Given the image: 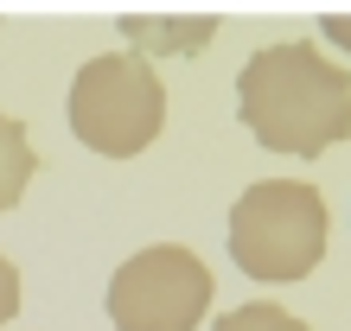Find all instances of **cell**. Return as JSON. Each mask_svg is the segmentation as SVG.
<instances>
[{"mask_svg":"<svg viewBox=\"0 0 351 331\" xmlns=\"http://www.w3.org/2000/svg\"><path fill=\"white\" fill-rule=\"evenodd\" d=\"M13 313H19V267L0 255V325H7Z\"/></svg>","mask_w":351,"mask_h":331,"instance_id":"8","label":"cell"},{"mask_svg":"<svg viewBox=\"0 0 351 331\" xmlns=\"http://www.w3.org/2000/svg\"><path fill=\"white\" fill-rule=\"evenodd\" d=\"M32 172H38V153H32L26 128L0 109V211H13V204H19V191L32 185Z\"/></svg>","mask_w":351,"mask_h":331,"instance_id":"5","label":"cell"},{"mask_svg":"<svg viewBox=\"0 0 351 331\" xmlns=\"http://www.w3.org/2000/svg\"><path fill=\"white\" fill-rule=\"evenodd\" d=\"M211 331H306V319H294L287 306H268V300H250L237 313H223Z\"/></svg>","mask_w":351,"mask_h":331,"instance_id":"7","label":"cell"},{"mask_svg":"<svg viewBox=\"0 0 351 331\" xmlns=\"http://www.w3.org/2000/svg\"><path fill=\"white\" fill-rule=\"evenodd\" d=\"M71 134L102 159L147 153L167 128V83L147 64V51H109L90 57L71 77Z\"/></svg>","mask_w":351,"mask_h":331,"instance_id":"3","label":"cell"},{"mask_svg":"<svg viewBox=\"0 0 351 331\" xmlns=\"http://www.w3.org/2000/svg\"><path fill=\"white\" fill-rule=\"evenodd\" d=\"M211 313V267L185 242H154L128 255L109 280L115 331H198Z\"/></svg>","mask_w":351,"mask_h":331,"instance_id":"4","label":"cell"},{"mask_svg":"<svg viewBox=\"0 0 351 331\" xmlns=\"http://www.w3.org/2000/svg\"><path fill=\"white\" fill-rule=\"evenodd\" d=\"M326 198L306 178H262L230 211V261L250 280H306L326 261Z\"/></svg>","mask_w":351,"mask_h":331,"instance_id":"2","label":"cell"},{"mask_svg":"<svg viewBox=\"0 0 351 331\" xmlns=\"http://www.w3.org/2000/svg\"><path fill=\"white\" fill-rule=\"evenodd\" d=\"M237 115L268 153L319 159L351 134V77L313 38L262 45L237 70Z\"/></svg>","mask_w":351,"mask_h":331,"instance_id":"1","label":"cell"},{"mask_svg":"<svg viewBox=\"0 0 351 331\" xmlns=\"http://www.w3.org/2000/svg\"><path fill=\"white\" fill-rule=\"evenodd\" d=\"M326 38H332V45H345V51H351V13H332V19H326Z\"/></svg>","mask_w":351,"mask_h":331,"instance_id":"9","label":"cell"},{"mask_svg":"<svg viewBox=\"0 0 351 331\" xmlns=\"http://www.w3.org/2000/svg\"><path fill=\"white\" fill-rule=\"evenodd\" d=\"M217 32V19H121V38H134V45H167V51H198L204 38Z\"/></svg>","mask_w":351,"mask_h":331,"instance_id":"6","label":"cell"}]
</instances>
